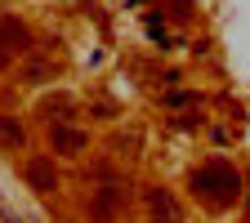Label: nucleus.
Masks as SVG:
<instances>
[{
  "label": "nucleus",
  "mask_w": 250,
  "mask_h": 223,
  "mask_svg": "<svg viewBox=\"0 0 250 223\" xmlns=\"http://www.w3.org/2000/svg\"><path fill=\"white\" fill-rule=\"evenodd\" d=\"M192 192L210 205V210H228L237 197H241V174L228 165V161H210L192 174Z\"/></svg>",
  "instance_id": "f257e3e1"
},
{
  "label": "nucleus",
  "mask_w": 250,
  "mask_h": 223,
  "mask_svg": "<svg viewBox=\"0 0 250 223\" xmlns=\"http://www.w3.org/2000/svg\"><path fill=\"white\" fill-rule=\"evenodd\" d=\"M121 205H125V187L121 183L99 187V192H94V223H112L121 214Z\"/></svg>",
  "instance_id": "f03ea898"
},
{
  "label": "nucleus",
  "mask_w": 250,
  "mask_h": 223,
  "mask_svg": "<svg viewBox=\"0 0 250 223\" xmlns=\"http://www.w3.org/2000/svg\"><path fill=\"white\" fill-rule=\"evenodd\" d=\"M147 214H152V223H183V210L166 187H147Z\"/></svg>",
  "instance_id": "7ed1b4c3"
},
{
  "label": "nucleus",
  "mask_w": 250,
  "mask_h": 223,
  "mask_svg": "<svg viewBox=\"0 0 250 223\" xmlns=\"http://www.w3.org/2000/svg\"><path fill=\"white\" fill-rule=\"evenodd\" d=\"M27 183L36 187V192H54V187H58L54 161H45V156H36V161H27Z\"/></svg>",
  "instance_id": "20e7f679"
},
{
  "label": "nucleus",
  "mask_w": 250,
  "mask_h": 223,
  "mask_svg": "<svg viewBox=\"0 0 250 223\" xmlns=\"http://www.w3.org/2000/svg\"><path fill=\"white\" fill-rule=\"evenodd\" d=\"M49 143H54V152H67V156H76V152H85V134L81 130H72V125H54L49 130Z\"/></svg>",
  "instance_id": "39448f33"
},
{
  "label": "nucleus",
  "mask_w": 250,
  "mask_h": 223,
  "mask_svg": "<svg viewBox=\"0 0 250 223\" xmlns=\"http://www.w3.org/2000/svg\"><path fill=\"white\" fill-rule=\"evenodd\" d=\"M0 139L5 143H22V125H14L9 116H0Z\"/></svg>",
  "instance_id": "423d86ee"
}]
</instances>
